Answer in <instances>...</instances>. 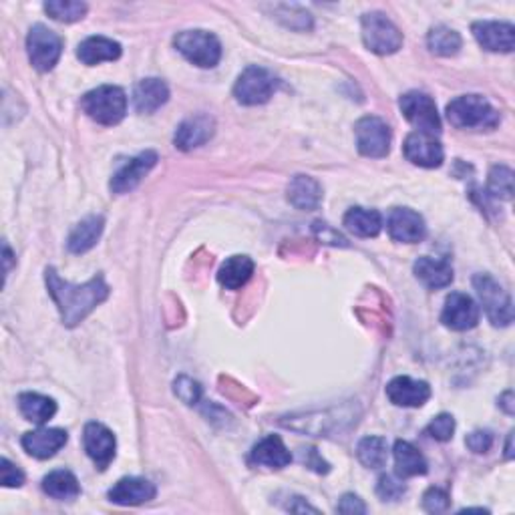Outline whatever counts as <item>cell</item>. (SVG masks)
<instances>
[{
  "label": "cell",
  "mask_w": 515,
  "mask_h": 515,
  "mask_svg": "<svg viewBox=\"0 0 515 515\" xmlns=\"http://www.w3.org/2000/svg\"><path fill=\"white\" fill-rule=\"evenodd\" d=\"M45 280L49 294L55 300L59 312H61V321L68 329L87 319L101 303H105L111 292L101 274L85 285H71V282L59 276L55 268H47Z\"/></svg>",
  "instance_id": "6da1fadb"
},
{
  "label": "cell",
  "mask_w": 515,
  "mask_h": 515,
  "mask_svg": "<svg viewBox=\"0 0 515 515\" xmlns=\"http://www.w3.org/2000/svg\"><path fill=\"white\" fill-rule=\"evenodd\" d=\"M447 119L453 127L483 131L500 125L497 109L482 95H461L447 105Z\"/></svg>",
  "instance_id": "7a4b0ae2"
},
{
  "label": "cell",
  "mask_w": 515,
  "mask_h": 515,
  "mask_svg": "<svg viewBox=\"0 0 515 515\" xmlns=\"http://www.w3.org/2000/svg\"><path fill=\"white\" fill-rule=\"evenodd\" d=\"M81 107L93 122L99 125H117L127 113V95L115 85H101V87L85 93Z\"/></svg>",
  "instance_id": "3957f363"
},
{
  "label": "cell",
  "mask_w": 515,
  "mask_h": 515,
  "mask_svg": "<svg viewBox=\"0 0 515 515\" xmlns=\"http://www.w3.org/2000/svg\"><path fill=\"white\" fill-rule=\"evenodd\" d=\"M174 45L187 61L202 68H213L221 59V42L216 34L208 31L177 32L174 37Z\"/></svg>",
  "instance_id": "277c9868"
},
{
  "label": "cell",
  "mask_w": 515,
  "mask_h": 515,
  "mask_svg": "<svg viewBox=\"0 0 515 515\" xmlns=\"http://www.w3.org/2000/svg\"><path fill=\"white\" fill-rule=\"evenodd\" d=\"M363 41L368 50L376 55H393L402 47V32L389 16L383 13H366L360 19Z\"/></svg>",
  "instance_id": "5b68a950"
},
{
  "label": "cell",
  "mask_w": 515,
  "mask_h": 515,
  "mask_svg": "<svg viewBox=\"0 0 515 515\" xmlns=\"http://www.w3.org/2000/svg\"><path fill=\"white\" fill-rule=\"evenodd\" d=\"M278 79L270 73L268 68L252 65L244 68V73L238 77V81L234 85V97L242 105L254 107V105H264L268 103L270 97L276 93Z\"/></svg>",
  "instance_id": "8992f818"
},
{
  "label": "cell",
  "mask_w": 515,
  "mask_h": 515,
  "mask_svg": "<svg viewBox=\"0 0 515 515\" xmlns=\"http://www.w3.org/2000/svg\"><path fill=\"white\" fill-rule=\"evenodd\" d=\"M474 286L492 324L510 326L513 321V304L508 290H505L495 278L489 276V274H475Z\"/></svg>",
  "instance_id": "52a82bcc"
},
{
  "label": "cell",
  "mask_w": 515,
  "mask_h": 515,
  "mask_svg": "<svg viewBox=\"0 0 515 515\" xmlns=\"http://www.w3.org/2000/svg\"><path fill=\"white\" fill-rule=\"evenodd\" d=\"M27 50L31 63L37 71H53L63 53V39L45 24H34L27 37Z\"/></svg>",
  "instance_id": "ba28073f"
},
{
  "label": "cell",
  "mask_w": 515,
  "mask_h": 515,
  "mask_svg": "<svg viewBox=\"0 0 515 515\" xmlns=\"http://www.w3.org/2000/svg\"><path fill=\"white\" fill-rule=\"evenodd\" d=\"M399 107L411 125L417 127V131L439 135L441 131V117L437 111L435 101L420 91H409L401 97Z\"/></svg>",
  "instance_id": "9c48e42d"
},
{
  "label": "cell",
  "mask_w": 515,
  "mask_h": 515,
  "mask_svg": "<svg viewBox=\"0 0 515 515\" xmlns=\"http://www.w3.org/2000/svg\"><path fill=\"white\" fill-rule=\"evenodd\" d=\"M357 148L360 156L381 159L391 151V127L381 117L366 115L355 125Z\"/></svg>",
  "instance_id": "30bf717a"
},
{
  "label": "cell",
  "mask_w": 515,
  "mask_h": 515,
  "mask_svg": "<svg viewBox=\"0 0 515 515\" xmlns=\"http://www.w3.org/2000/svg\"><path fill=\"white\" fill-rule=\"evenodd\" d=\"M83 447L87 451L91 461L95 463V467L105 471L111 461L115 459L117 453V441L111 429H107L103 423H87L83 431Z\"/></svg>",
  "instance_id": "8fae6325"
},
{
  "label": "cell",
  "mask_w": 515,
  "mask_h": 515,
  "mask_svg": "<svg viewBox=\"0 0 515 515\" xmlns=\"http://www.w3.org/2000/svg\"><path fill=\"white\" fill-rule=\"evenodd\" d=\"M479 316H482V312H479V306L475 304L474 298L461 294V292H453V294H449L447 300H445L441 322L451 330L465 332L475 329Z\"/></svg>",
  "instance_id": "7c38bea8"
},
{
  "label": "cell",
  "mask_w": 515,
  "mask_h": 515,
  "mask_svg": "<svg viewBox=\"0 0 515 515\" xmlns=\"http://www.w3.org/2000/svg\"><path fill=\"white\" fill-rule=\"evenodd\" d=\"M402 151H405V158L419 167H439L443 163V145L437 140V135L423 133V131H413L407 135L405 145H402Z\"/></svg>",
  "instance_id": "4fadbf2b"
},
{
  "label": "cell",
  "mask_w": 515,
  "mask_h": 515,
  "mask_svg": "<svg viewBox=\"0 0 515 515\" xmlns=\"http://www.w3.org/2000/svg\"><path fill=\"white\" fill-rule=\"evenodd\" d=\"M474 37L489 53H511L515 47V27L503 21L474 23Z\"/></svg>",
  "instance_id": "5bb4252c"
},
{
  "label": "cell",
  "mask_w": 515,
  "mask_h": 515,
  "mask_svg": "<svg viewBox=\"0 0 515 515\" xmlns=\"http://www.w3.org/2000/svg\"><path fill=\"white\" fill-rule=\"evenodd\" d=\"M386 230L394 242L402 244H417L427 236L423 216L411 208H394L386 220Z\"/></svg>",
  "instance_id": "9a60e30c"
},
{
  "label": "cell",
  "mask_w": 515,
  "mask_h": 515,
  "mask_svg": "<svg viewBox=\"0 0 515 515\" xmlns=\"http://www.w3.org/2000/svg\"><path fill=\"white\" fill-rule=\"evenodd\" d=\"M158 159L159 158L156 151H143L131 161H127L125 166L113 176V179H111V192L127 194L135 190V187L141 184V179L156 167Z\"/></svg>",
  "instance_id": "2e32d148"
},
{
  "label": "cell",
  "mask_w": 515,
  "mask_h": 515,
  "mask_svg": "<svg viewBox=\"0 0 515 515\" xmlns=\"http://www.w3.org/2000/svg\"><path fill=\"white\" fill-rule=\"evenodd\" d=\"M213 131H216V122H213V117L205 113L187 117L185 122L177 127L174 143L177 149L192 151L195 148H202L203 143H208L213 137Z\"/></svg>",
  "instance_id": "e0dca14e"
},
{
  "label": "cell",
  "mask_w": 515,
  "mask_h": 515,
  "mask_svg": "<svg viewBox=\"0 0 515 515\" xmlns=\"http://www.w3.org/2000/svg\"><path fill=\"white\" fill-rule=\"evenodd\" d=\"M386 397L397 407H423L431 399V386L425 381L411 379V376H394L386 384Z\"/></svg>",
  "instance_id": "ac0fdd59"
},
{
  "label": "cell",
  "mask_w": 515,
  "mask_h": 515,
  "mask_svg": "<svg viewBox=\"0 0 515 515\" xmlns=\"http://www.w3.org/2000/svg\"><path fill=\"white\" fill-rule=\"evenodd\" d=\"M68 441V435L63 429H37L23 435V447L31 457L49 459L61 451Z\"/></svg>",
  "instance_id": "d6986e66"
},
{
  "label": "cell",
  "mask_w": 515,
  "mask_h": 515,
  "mask_svg": "<svg viewBox=\"0 0 515 515\" xmlns=\"http://www.w3.org/2000/svg\"><path fill=\"white\" fill-rule=\"evenodd\" d=\"M107 495L117 505H141L156 500L158 489L148 479L123 477L109 489Z\"/></svg>",
  "instance_id": "ffe728a7"
},
{
  "label": "cell",
  "mask_w": 515,
  "mask_h": 515,
  "mask_svg": "<svg viewBox=\"0 0 515 515\" xmlns=\"http://www.w3.org/2000/svg\"><path fill=\"white\" fill-rule=\"evenodd\" d=\"M169 99L167 85L156 77L143 79L135 85L133 89V107L137 113H156L159 107H163Z\"/></svg>",
  "instance_id": "44dd1931"
},
{
  "label": "cell",
  "mask_w": 515,
  "mask_h": 515,
  "mask_svg": "<svg viewBox=\"0 0 515 515\" xmlns=\"http://www.w3.org/2000/svg\"><path fill=\"white\" fill-rule=\"evenodd\" d=\"M250 461L254 465H264L270 469H285L290 465L292 455L286 449L285 441L280 439L278 435H268L256 445L250 453Z\"/></svg>",
  "instance_id": "7402d4cb"
},
{
  "label": "cell",
  "mask_w": 515,
  "mask_h": 515,
  "mask_svg": "<svg viewBox=\"0 0 515 515\" xmlns=\"http://www.w3.org/2000/svg\"><path fill=\"white\" fill-rule=\"evenodd\" d=\"M288 202L296 210L312 212L322 202V185L311 176H296L288 184Z\"/></svg>",
  "instance_id": "603a6c76"
},
{
  "label": "cell",
  "mask_w": 515,
  "mask_h": 515,
  "mask_svg": "<svg viewBox=\"0 0 515 515\" xmlns=\"http://www.w3.org/2000/svg\"><path fill=\"white\" fill-rule=\"evenodd\" d=\"M77 57L83 65H99L107 61H117L122 57V45L117 41L107 37H89L85 39L79 49H77Z\"/></svg>",
  "instance_id": "cb8c5ba5"
},
{
  "label": "cell",
  "mask_w": 515,
  "mask_h": 515,
  "mask_svg": "<svg viewBox=\"0 0 515 515\" xmlns=\"http://www.w3.org/2000/svg\"><path fill=\"white\" fill-rule=\"evenodd\" d=\"M413 272L417 280L423 282V285L431 290L445 288L453 282V268L447 260H437V258L423 256L415 262Z\"/></svg>",
  "instance_id": "d4e9b609"
},
{
  "label": "cell",
  "mask_w": 515,
  "mask_h": 515,
  "mask_svg": "<svg viewBox=\"0 0 515 515\" xmlns=\"http://www.w3.org/2000/svg\"><path fill=\"white\" fill-rule=\"evenodd\" d=\"M103 228H105V220H103V216H89L81 220L79 224L73 228L71 234H68L67 239L68 252L73 254L89 252L91 248L99 242Z\"/></svg>",
  "instance_id": "484cf974"
},
{
  "label": "cell",
  "mask_w": 515,
  "mask_h": 515,
  "mask_svg": "<svg viewBox=\"0 0 515 515\" xmlns=\"http://www.w3.org/2000/svg\"><path fill=\"white\" fill-rule=\"evenodd\" d=\"M254 260L250 256H231L220 266L218 282L228 290H239L254 274Z\"/></svg>",
  "instance_id": "4316f807"
},
{
  "label": "cell",
  "mask_w": 515,
  "mask_h": 515,
  "mask_svg": "<svg viewBox=\"0 0 515 515\" xmlns=\"http://www.w3.org/2000/svg\"><path fill=\"white\" fill-rule=\"evenodd\" d=\"M394 467H397V475L401 479L417 477L427 474V461L420 451L411 445L409 441H397L394 443Z\"/></svg>",
  "instance_id": "83f0119b"
},
{
  "label": "cell",
  "mask_w": 515,
  "mask_h": 515,
  "mask_svg": "<svg viewBox=\"0 0 515 515\" xmlns=\"http://www.w3.org/2000/svg\"><path fill=\"white\" fill-rule=\"evenodd\" d=\"M42 492L57 501H71L81 495V485L71 471L57 469L42 479Z\"/></svg>",
  "instance_id": "f1b7e54d"
},
{
  "label": "cell",
  "mask_w": 515,
  "mask_h": 515,
  "mask_svg": "<svg viewBox=\"0 0 515 515\" xmlns=\"http://www.w3.org/2000/svg\"><path fill=\"white\" fill-rule=\"evenodd\" d=\"M19 409L23 417L34 425H45L57 413V402L39 393L19 394Z\"/></svg>",
  "instance_id": "f546056e"
},
{
  "label": "cell",
  "mask_w": 515,
  "mask_h": 515,
  "mask_svg": "<svg viewBox=\"0 0 515 515\" xmlns=\"http://www.w3.org/2000/svg\"><path fill=\"white\" fill-rule=\"evenodd\" d=\"M345 226L358 238H375L383 230V218L376 210L350 208L345 213Z\"/></svg>",
  "instance_id": "4dcf8cb0"
},
{
  "label": "cell",
  "mask_w": 515,
  "mask_h": 515,
  "mask_svg": "<svg viewBox=\"0 0 515 515\" xmlns=\"http://www.w3.org/2000/svg\"><path fill=\"white\" fill-rule=\"evenodd\" d=\"M427 47L437 57H455L463 47V39L457 31L439 24V27H433L429 31Z\"/></svg>",
  "instance_id": "1f68e13d"
},
{
  "label": "cell",
  "mask_w": 515,
  "mask_h": 515,
  "mask_svg": "<svg viewBox=\"0 0 515 515\" xmlns=\"http://www.w3.org/2000/svg\"><path fill=\"white\" fill-rule=\"evenodd\" d=\"M358 461L368 469H381L384 467L386 457H389V445L383 437H365L357 445Z\"/></svg>",
  "instance_id": "d6a6232c"
},
{
  "label": "cell",
  "mask_w": 515,
  "mask_h": 515,
  "mask_svg": "<svg viewBox=\"0 0 515 515\" xmlns=\"http://www.w3.org/2000/svg\"><path fill=\"white\" fill-rule=\"evenodd\" d=\"M45 13L59 23H77L87 14V5L77 0H49L45 3Z\"/></svg>",
  "instance_id": "836d02e7"
},
{
  "label": "cell",
  "mask_w": 515,
  "mask_h": 515,
  "mask_svg": "<svg viewBox=\"0 0 515 515\" xmlns=\"http://www.w3.org/2000/svg\"><path fill=\"white\" fill-rule=\"evenodd\" d=\"M487 192H489V195L497 197V200H511L513 171L505 166L492 167V171H489Z\"/></svg>",
  "instance_id": "e575fe53"
},
{
  "label": "cell",
  "mask_w": 515,
  "mask_h": 515,
  "mask_svg": "<svg viewBox=\"0 0 515 515\" xmlns=\"http://www.w3.org/2000/svg\"><path fill=\"white\" fill-rule=\"evenodd\" d=\"M453 433H455V419L449 413L437 415L425 429V435H429V437H431V439L441 441V443L451 441Z\"/></svg>",
  "instance_id": "d590c367"
},
{
  "label": "cell",
  "mask_w": 515,
  "mask_h": 515,
  "mask_svg": "<svg viewBox=\"0 0 515 515\" xmlns=\"http://www.w3.org/2000/svg\"><path fill=\"white\" fill-rule=\"evenodd\" d=\"M174 391L177 394V399L185 402V405H195L197 401L202 399V386L197 381L190 379V376H177L174 383Z\"/></svg>",
  "instance_id": "8d00e7d4"
},
{
  "label": "cell",
  "mask_w": 515,
  "mask_h": 515,
  "mask_svg": "<svg viewBox=\"0 0 515 515\" xmlns=\"http://www.w3.org/2000/svg\"><path fill=\"white\" fill-rule=\"evenodd\" d=\"M405 492H407L405 483L393 475H381L379 485H376V493H379L383 501H397Z\"/></svg>",
  "instance_id": "74e56055"
},
{
  "label": "cell",
  "mask_w": 515,
  "mask_h": 515,
  "mask_svg": "<svg viewBox=\"0 0 515 515\" xmlns=\"http://www.w3.org/2000/svg\"><path fill=\"white\" fill-rule=\"evenodd\" d=\"M423 508L429 513H443L449 510V493L441 487L427 489L423 495Z\"/></svg>",
  "instance_id": "f35d334b"
},
{
  "label": "cell",
  "mask_w": 515,
  "mask_h": 515,
  "mask_svg": "<svg viewBox=\"0 0 515 515\" xmlns=\"http://www.w3.org/2000/svg\"><path fill=\"white\" fill-rule=\"evenodd\" d=\"M0 482L5 487H21L24 483V474L14 463L3 457L0 459Z\"/></svg>",
  "instance_id": "ab89813d"
},
{
  "label": "cell",
  "mask_w": 515,
  "mask_h": 515,
  "mask_svg": "<svg viewBox=\"0 0 515 515\" xmlns=\"http://www.w3.org/2000/svg\"><path fill=\"white\" fill-rule=\"evenodd\" d=\"M300 459H303V463L306 467H311L312 471H316V474H329L330 471V465L326 463L319 451H316L314 447H306V449H300Z\"/></svg>",
  "instance_id": "60d3db41"
},
{
  "label": "cell",
  "mask_w": 515,
  "mask_h": 515,
  "mask_svg": "<svg viewBox=\"0 0 515 515\" xmlns=\"http://www.w3.org/2000/svg\"><path fill=\"white\" fill-rule=\"evenodd\" d=\"M337 511L345 513V515H363V513H366V505L358 495L347 493V495H342V500L339 501Z\"/></svg>",
  "instance_id": "b9f144b4"
},
{
  "label": "cell",
  "mask_w": 515,
  "mask_h": 515,
  "mask_svg": "<svg viewBox=\"0 0 515 515\" xmlns=\"http://www.w3.org/2000/svg\"><path fill=\"white\" fill-rule=\"evenodd\" d=\"M465 443L474 453H487L493 445V435L489 431H474L467 437Z\"/></svg>",
  "instance_id": "7bdbcfd3"
},
{
  "label": "cell",
  "mask_w": 515,
  "mask_h": 515,
  "mask_svg": "<svg viewBox=\"0 0 515 515\" xmlns=\"http://www.w3.org/2000/svg\"><path fill=\"white\" fill-rule=\"evenodd\" d=\"M314 234L319 236L324 244L347 246V239L342 238L337 230H332L329 224H324V221H316V224H314Z\"/></svg>",
  "instance_id": "ee69618b"
},
{
  "label": "cell",
  "mask_w": 515,
  "mask_h": 515,
  "mask_svg": "<svg viewBox=\"0 0 515 515\" xmlns=\"http://www.w3.org/2000/svg\"><path fill=\"white\" fill-rule=\"evenodd\" d=\"M511 399H513V393L508 391L503 394V397L500 399V407H503V411L508 415H513V405H511Z\"/></svg>",
  "instance_id": "f6af8a7d"
},
{
  "label": "cell",
  "mask_w": 515,
  "mask_h": 515,
  "mask_svg": "<svg viewBox=\"0 0 515 515\" xmlns=\"http://www.w3.org/2000/svg\"><path fill=\"white\" fill-rule=\"evenodd\" d=\"M511 437H513V433H510V439H508V453H505V457H508V459L513 457V453H511Z\"/></svg>",
  "instance_id": "bcb514c9"
}]
</instances>
